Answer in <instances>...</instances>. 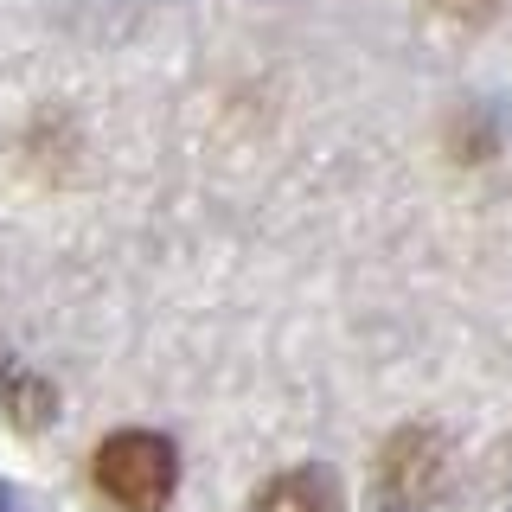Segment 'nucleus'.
Returning a JSON list of instances; mask_svg holds the SVG:
<instances>
[{"mask_svg":"<svg viewBox=\"0 0 512 512\" xmlns=\"http://www.w3.org/2000/svg\"><path fill=\"white\" fill-rule=\"evenodd\" d=\"M90 480L116 512H167L180 487V448L160 429H116L90 461Z\"/></svg>","mask_w":512,"mask_h":512,"instance_id":"f257e3e1","label":"nucleus"},{"mask_svg":"<svg viewBox=\"0 0 512 512\" xmlns=\"http://www.w3.org/2000/svg\"><path fill=\"white\" fill-rule=\"evenodd\" d=\"M442 480H448V442L436 429L410 423V429H397L378 455L372 512H429L442 500Z\"/></svg>","mask_w":512,"mask_h":512,"instance_id":"f03ea898","label":"nucleus"},{"mask_svg":"<svg viewBox=\"0 0 512 512\" xmlns=\"http://www.w3.org/2000/svg\"><path fill=\"white\" fill-rule=\"evenodd\" d=\"M250 512H346V500H340V480L308 461V468H288L276 480H263Z\"/></svg>","mask_w":512,"mask_h":512,"instance_id":"7ed1b4c3","label":"nucleus"},{"mask_svg":"<svg viewBox=\"0 0 512 512\" xmlns=\"http://www.w3.org/2000/svg\"><path fill=\"white\" fill-rule=\"evenodd\" d=\"M0 391H7V410L20 429H45L58 416V391L45 378H26L20 365H0Z\"/></svg>","mask_w":512,"mask_h":512,"instance_id":"20e7f679","label":"nucleus"},{"mask_svg":"<svg viewBox=\"0 0 512 512\" xmlns=\"http://www.w3.org/2000/svg\"><path fill=\"white\" fill-rule=\"evenodd\" d=\"M436 7H442V13H455L461 26H487L493 13L506 7V0H436Z\"/></svg>","mask_w":512,"mask_h":512,"instance_id":"39448f33","label":"nucleus"},{"mask_svg":"<svg viewBox=\"0 0 512 512\" xmlns=\"http://www.w3.org/2000/svg\"><path fill=\"white\" fill-rule=\"evenodd\" d=\"M0 512H45L39 500H26L20 487H7V480H0Z\"/></svg>","mask_w":512,"mask_h":512,"instance_id":"423d86ee","label":"nucleus"}]
</instances>
